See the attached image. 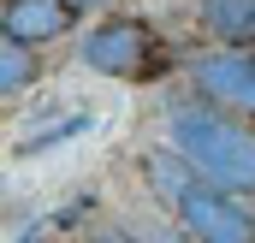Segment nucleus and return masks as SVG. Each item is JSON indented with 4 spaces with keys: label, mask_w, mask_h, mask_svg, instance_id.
<instances>
[{
    "label": "nucleus",
    "mask_w": 255,
    "mask_h": 243,
    "mask_svg": "<svg viewBox=\"0 0 255 243\" xmlns=\"http://www.w3.org/2000/svg\"><path fill=\"white\" fill-rule=\"evenodd\" d=\"M95 6H107V0H77V12H95Z\"/></svg>",
    "instance_id": "obj_9"
},
{
    "label": "nucleus",
    "mask_w": 255,
    "mask_h": 243,
    "mask_svg": "<svg viewBox=\"0 0 255 243\" xmlns=\"http://www.w3.org/2000/svg\"><path fill=\"white\" fill-rule=\"evenodd\" d=\"M30 77H36V54H30V42H0V95L18 101V95L30 89Z\"/></svg>",
    "instance_id": "obj_7"
},
{
    "label": "nucleus",
    "mask_w": 255,
    "mask_h": 243,
    "mask_svg": "<svg viewBox=\"0 0 255 243\" xmlns=\"http://www.w3.org/2000/svg\"><path fill=\"white\" fill-rule=\"evenodd\" d=\"M190 77L202 101L226 107V113H255V48H214L190 60Z\"/></svg>",
    "instance_id": "obj_4"
},
{
    "label": "nucleus",
    "mask_w": 255,
    "mask_h": 243,
    "mask_svg": "<svg viewBox=\"0 0 255 243\" xmlns=\"http://www.w3.org/2000/svg\"><path fill=\"white\" fill-rule=\"evenodd\" d=\"M166 136H172V154L184 166H196L208 184H220L232 196H250L255 190V130L238 124V113L178 101L166 113Z\"/></svg>",
    "instance_id": "obj_1"
},
{
    "label": "nucleus",
    "mask_w": 255,
    "mask_h": 243,
    "mask_svg": "<svg viewBox=\"0 0 255 243\" xmlns=\"http://www.w3.org/2000/svg\"><path fill=\"white\" fill-rule=\"evenodd\" d=\"M148 54H160V48H154V30L142 18H101L77 42V60L89 65V71H101V77H148L160 65V60H148Z\"/></svg>",
    "instance_id": "obj_2"
},
{
    "label": "nucleus",
    "mask_w": 255,
    "mask_h": 243,
    "mask_svg": "<svg viewBox=\"0 0 255 243\" xmlns=\"http://www.w3.org/2000/svg\"><path fill=\"white\" fill-rule=\"evenodd\" d=\"M202 24L220 36V48L255 42V0H202Z\"/></svg>",
    "instance_id": "obj_6"
},
{
    "label": "nucleus",
    "mask_w": 255,
    "mask_h": 243,
    "mask_svg": "<svg viewBox=\"0 0 255 243\" xmlns=\"http://www.w3.org/2000/svg\"><path fill=\"white\" fill-rule=\"evenodd\" d=\"M77 24V0H0V30L6 42H60L65 30Z\"/></svg>",
    "instance_id": "obj_5"
},
{
    "label": "nucleus",
    "mask_w": 255,
    "mask_h": 243,
    "mask_svg": "<svg viewBox=\"0 0 255 243\" xmlns=\"http://www.w3.org/2000/svg\"><path fill=\"white\" fill-rule=\"evenodd\" d=\"M95 243H130V238H125V232H101Z\"/></svg>",
    "instance_id": "obj_8"
},
{
    "label": "nucleus",
    "mask_w": 255,
    "mask_h": 243,
    "mask_svg": "<svg viewBox=\"0 0 255 243\" xmlns=\"http://www.w3.org/2000/svg\"><path fill=\"white\" fill-rule=\"evenodd\" d=\"M178 220L196 232V243H255V214L220 184H178L172 190Z\"/></svg>",
    "instance_id": "obj_3"
}]
</instances>
